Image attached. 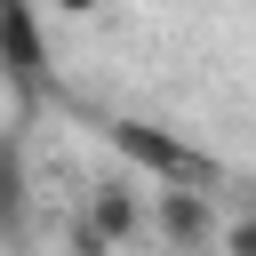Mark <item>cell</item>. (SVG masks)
<instances>
[{
  "label": "cell",
  "mask_w": 256,
  "mask_h": 256,
  "mask_svg": "<svg viewBox=\"0 0 256 256\" xmlns=\"http://www.w3.org/2000/svg\"><path fill=\"white\" fill-rule=\"evenodd\" d=\"M224 248H232V256H256V216H240V224L224 232Z\"/></svg>",
  "instance_id": "cell-6"
},
{
  "label": "cell",
  "mask_w": 256,
  "mask_h": 256,
  "mask_svg": "<svg viewBox=\"0 0 256 256\" xmlns=\"http://www.w3.org/2000/svg\"><path fill=\"white\" fill-rule=\"evenodd\" d=\"M152 232L176 248V256H200L216 240V208H208V184H160L152 192Z\"/></svg>",
  "instance_id": "cell-3"
},
{
  "label": "cell",
  "mask_w": 256,
  "mask_h": 256,
  "mask_svg": "<svg viewBox=\"0 0 256 256\" xmlns=\"http://www.w3.org/2000/svg\"><path fill=\"white\" fill-rule=\"evenodd\" d=\"M32 240V168H24V136L0 128V248L16 256Z\"/></svg>",
  "instance_id": "cell-5"
},
{
  "label": "cell",
  "mask_w": 256,
  "mask_h": 256,
  "mask_svg": "<svg viewBox=\"0 0 256 256\" xmlns=\"http://www.w3.org/2000/svg\"><path fill=\"white\" fill-rule=\"evenodd\" d=\"M0 88L16 96V112H40V104L56 96V64H48L40 0H0Z\"/></svg>",
  "instance_id": "cell-1"
},
{
  "label": "cell",
  "mask_w": 256,
  "mask_h": 256,
  "mask_svg": "<svg viewBox=\"0 0 256 256\" xmlns=\"http://www.w3.org/2000/svg\"><path fill=\"white\" fill-rule=\"evenodd\" d=\"M56 8H64V16H96L104 0H56Z\"/></svg>",
  "instance_id": "cell-7"
},
{
  "label": "cell",
  "mask_w": 256,
  "mask_h": 256,
  "mask_svg": "<svg viewBox=\"0 0 256 256\" xmlns=\"http://www.w3.org/2000/svg\"><path fill=\"white\" fill-rule=\"evenodd\" d=\"M104 240H112V256L120 248H136L144 232H152V208H144V192H136V176H96L88 184V208H80Z\"/></svg>",
  "instance_id": "cell-4"
},
{
  "label": "cell",
  "mask_w": 256,
  "mask_h": 256,
  "mask_svg": "<svg viewBox=\"0 0 256 256\" xmlns=\"http://www.w3.org/2000/svg\"><path fill=\"white\" fill-rule=\"evenodd\" d=\"M104 144L136 168V176H152V184H216V168H208V152H192L184 136H168L160 120H136V112H120V120H104Z\"/></svg>",
  "instance_id": "cell-2"
}]
</instances>
